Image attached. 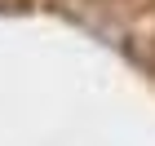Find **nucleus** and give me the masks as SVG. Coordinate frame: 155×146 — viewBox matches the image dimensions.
I'll list each match as a JSON object with an SVG mask.
<instances>
[{
  "instance_id": "obj_1",
  "label": "nucleus",
  "mask_w": 155,
  "mask_h": 146,
  "mask_svg": "<svg viewBox=\"0 0 155 146\" xmlns=\"http://www.w3.org/2000/svg\"><path fill=\"white\" fill-rule=\"evenodd\" d=\"M36 0H0V13H27Z\"/></svg>"
}]
</instances>
